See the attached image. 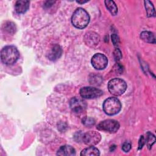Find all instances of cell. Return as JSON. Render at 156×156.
<instances>
[{
    "instance_id": "obj_19",
    "label": "cell",
    "mask_w": 156,
    "mask_h": 156,
    "mask_svg": "<svg viewBox=\"0 0 156 156\" xmlns=\"http://www.w3.org/2000/svg\"><path fill=\"white\" fill-rule=\"evenodd\" d=\"M155 141V137L154 135H153L152 133L149 132H147L146 134V138L145 140V143L149 149H151V147L153 145V144H154Z\"/></svg>"
},
{
    "instance_id": "obj_13",
    "label": "cell",
    "mask_w": 156,
    "mask_h": 156,
    "mask_svg": "<svg viewBox=\"0 0 156 156\" xmlns=\"http://www.w3.org/2000/svg\"><path fill=\"white\" fill-rule=\"evenodd\" d=\"M30 2L26 0H19L17 1L15 4V11L18 13H25L29 7Z\"/></svg>"
},
{
    "instance_id": "obj_12",
    "label": "cell",
    "mask_w": 156,
    "mask_h": 156,
    "mask_svg": "<svg viewBox=\"0 0 156 156\" xmlns=\"http://www.w3.org/2000/svg\"><path fill=\"white\" fill-rule=\"evenodd\" d=\"M99 35L94 32H87L85 36V41L89 46L96 45L99 43Z\"/></svg>"
},
{
    "instance_id": "obj_17",
    "label": "cell",
    "mask_w": 156,
    "mask_h": 156,
    "mask_svg": "<svg viewBox=\"0 0 156 156\" xmlns=\"http://www.w3.org/2000/svg\"><path fill=\"white\" fill-rule=\"evenodd\" d=\"M144 5L146 10L147 16L148 17H152L155 16V9L153 4L149 1H144Z\"/></svg>"
},
{
    "instance_id": "obj_3",
    "label": "cell",
    "mask_w": 156,
    "mask_h": 156,
    "mask_svg": "<svg viewBox=\"0 0 156 156\" xmlns=\"http://www.w3.org/2000/svg\"><path fill=\"white\" fill-rule=\"evenodd\" d=\"M121 104L118 99L110 97L106 99L103 103V110L108 115H114L119 112L121 109Z\"/></svg>"
},
{
    "instance_id": "obj_2",
    "label": "cell",
    "mask_w": 156,
    "mask_h": 156,
    "mask_svg": "<svg viewBox=\"0 0 156 156\" xmlns=\"http://www.w3.org/2000/svg\"><path fill=\"white\" fill-rule=\"evenodd\" d=\"M20 57V53L14 46H6L1 52V61L5 65H13Z\"/></svg>"
},
{
    "instance_id": "obj_15",
    "label": "cell",
    "mask_w": 156,
    "mask_h": 156,
    "mask_svg": "<svg viewBox=\"0 0 156 156\" xmlns=\"http://www.w3.org/2000/svg\"><path fill=\"white\" fill-rule=\"evenodd\" d=\"M140 38L145 42L149 43H155V38L154 34L149 31H143L140 34Z\"/></svg>"
},
{
    "instance_id": "obj_23",
    "label": "cell",
    "mask_w": 156,
    "mask_h": 156,
    "mask_svg": "<svg viewBox=\"0 0 156 156\" xmlns=\"http://www.w3.org/2000/svg\"><path fill=\"white\" fill-rule=\"evenodd\" d=\"M114 57L116 60H119L122 58V54L121 51L118 48H116L113 52Z\"/></svg>"
},
{
    "instance_id": "obj_11",
    "label": "cell",
    "mask_w": 156,
    "mask_h": 156,
    "mask_svg": "<svg viewBox=\"0 0 156 156\" xmlns=\"http://www.w3.org/2000/svg\"><path fill=\"white\" fill-rule=\"evenodd\" d=\"M57 155L60 156H72L76 155V151L70 145H64L61 146L57 152Z\"/></svg>"
},
{
    "instance_id": "obj_6",
    "label": "cell",
    "mask_w": 156,
    "mask_h": 156,
    "mask_svg": "<svg viewBox=\"0 0 156 156\" xmlns=\"http://www.w3.org/2000/svg\"><path fill=\"white\" fill-rule=\"evenodd\" d=\"M82 140L85 144L93 146L99 143L101 140V135L98 132L89 131L82 135Z\"/></svg>"
},
{
    "instance_id": "obj_25",
    "label": "cell",
    "mask_w": 156,
    "mask_h": 156,
    "mask_svg": "<svg viewBox=\"0 0 156 156\" xmlns=\"http://www.w3.org/2000/svg\"><path fill=\"white\" fill-rule=\"evenodd\" d=\"M145 143V141H144V136L142 135L140 136V140H139V146H138V149H141L143 146H144Z\"/></svg>"
},
{
    "instance_id": "obj_1",
    "label": "cell",
    "mask_w": 156,
    "mask_h": 156,
    "mask_svg": "<svg viewBox=\"0 0 156 156\" xmlns=\"http://www.w3.org/2000/svg\"><path fill=\"white\" fill-rule=\"evenodd\" d=\"M90 21V16L88 12L83 8H77L73 13L71 23L74 27L82 29L86 27Z\"/></svg>"
},
{
    "instance_id": "obj_4",
    "label": "cell",
    "mask_w": 156,
    "mask_h": 156,
    "mask_svg": "<svg viewBox=\"0 0 156 156\" xmlns=\"http://www.w3.org/2000/svg\"><path fill=\"white\" fill-rule=\"evenodd\" d=\"M108 89L112 94L114 96H120L126 91L127 83L121 79L115 78L108 82Z\"/></svg>"
},
{
    "instance_id": "obj_9",
    "label": "cell",
    "mask_w": 156,
    "mask_h": 156,
    "mask_svg": "<svg viewBox=\"0 0 156 156\" xmlns=\"http://www.w3.org/2000/svg\"><path fill=\"white\" fill-rule=\"evenodd\" d=\"M69 105L71 110L76 113L83 112L87 107L85 101L83 99L77 97H74L71 99Z\"/></svg>"
},
{
    "instance_id": "obj_14",
    "label": "cell",
    "mask_w": 156,
    "mask_h": 156,
    "mask_svg": "<svg viewBox=\"0 0 156 156\" xmlns=\"http://www.w3.org/2000/svg\"><path fill=\"white\" fill-rule=\"evenodd\" d=\"M99 155V149L94 146L88 147L83 149L80 152V155L82 156H97Z\"/></svg>"
},
{
    "instance_id": "obj_22",
    "label": "cell",
    "mask_w": 156,
    "mask_h": 156,
    "mask_svg": "<svg viewBox=\"0 0 156 156\" xmlns=\"http://www.w3.org/2000/svg\"><path fill=\"white\" fill-rule=\"evenodd\" d=\"M131 147H132V144L129 141H126L122 145V149L125 152H129L131 149Z\"/></svg>"
},
{
    "instance_id": "obj_8",
    "label": "cell",
    "mask_w": 156,
    "mask_h": 156,
    "mask_svg": "<svg viewBox=\"0 0 156 156\" xmlns=\"http://www.w3.org/2000/svg\"><path fill=\"white\" fill-rule=\"evenodd\" d=\"M91 64L93 66L98 70H102L106 68L108 64V59L107 57L101 54H95L91 58Z\"/></svg>"
},
{
    "instance_id": "obj_16",
    "label": "cell",
    "mask_w": 156,
    "mask_h": 156,
    "mask_svg": "<svg viewBox=\"0 0 156 156\" xmlns=\"http://www.w3.org/2000/svg\"><path fill=\"white\" fill-rule=\"evenodd\" d=\"M105 5L106 8L108 10V11L111 13V14L113 16L116 15L118 13V7L116 5L115 2L113 1H105Z\"/></svg>"
},
{
    "instance_id": "obj_7",
    "label": "cell",
    "mask_w": 156,
    "mask_h": 156,
    "mask_svg": "<svg viewBox=\"0 0 156 156\" xmlns=\"http://www.w3.org/2000/svg\"><path fill=\"white\" fill-rule=\"evenodd\" d=\"M103 91L97 88L92 87H84L80 90V94L84 99H94L102 96Z\"/></svg>"
},
{
    "instance_id": "obj_27",
    "label": "cell",
    "mask_w": 156,
    "mask_h": 156,
    "mask_svg": "<svg viewBox=\"0 0 156 156\" xmlns=\"http://www.w3.org/2000/svg\"><path fill=\"white\" fill-rule=\"evenodd\" d=\"M77 2L79 3V4H83V3H85L87 2H88V1H76Z\"/></svg>"
},
{
    "instance_id": "obj_20",
    "label": "cell",
    "mask_w": 156,
    "mask_h": 156,
    "mask_svg": "<svg viewBox=\"0 0 156 156\" xmlns=\"http://www.w3.org/2000/svg\"><path fill=\"white\" fill-rule=\"evenodd\" d=\"M82 121L86 127H91L95 124V120L91 117H85L82 119Z\"/></svg>"
},
{
    "instance_id": "obj_10",
    "label": "cell",
    "mask_w": 156,
    "mask_h": 156,
    "mask_svg": "<svg viewBox=\"0 0 156 156\" xmlns=\"http://www.w3.org/2000/svg\"><path fill=\"white\" fill-rule=\"evenodd\" d=\"M62 54V49L58 44H54L49 51L47 56L52 61H55L58 59Z\"/></svg>"
},
{
    "instance_id": "obj_5",
    "label": "cell",
    "mask_w": 156,
    "mask_h": 156,
    "mask_svg": "<svg viewBox=\"0 0 156 156\" xmlns=\"http://www.w3.org/2000/svg\"><path fill=\"white\" fill-rule=\"evenodd\" d=\"M119 128V122L115 119H105L100 122L97 129L109 133H115Z\"/></svg>"
},
{
    "instance_id": "obj_26",
    "label": "cell",
    "mask_w": 156,
    "mask_h": 156,
    "mask_svg": "<svg viewBox=\"0 0 156 156\" xmlns=\"http://www.w3.org/2000/svg\"><path fill=\"white\" fill-rule=\"evenodd\" d=\"M55 2V1H46L45 3H44V6L46 7H51L52 5H53V4Z\"/></svg>"
},
{
    "instance_id": "obj_24",
    "label": "cell",
    "mask_w": 156,
    "mask_h": 156,
    "mask_svg": "<svg viewBox=\"0 0 156 156\" xmlns=\"http://www.w3.org/2000/svg\"><path fill=\"white\" fill-rule=\"evenodd\" d=\"M112 41L115 46H118L119 43V39L117 35L113 34L112 35Z\"/></svg>"
},
{
    "instance_id": "obj_21",
    "label": "cell",
    "mask_w": 156,
    "mask_h": 156,
    "mask_svg": "<svg viewBox=\"0 0 156 156\" xmlns=\"http://www.w3.org/2000/svg\"><path fill=\"white\" fill-rule=\"evenodd\" d=\"M101 82H102V77L97 75H93L92 77H91L90 79V82L92 85H98L100 84Z\"/></svg>"
},
{
    "instance_id": "obj_18",
    "label": "cell",
    "mask_w": 156,
    "mask_h": 156,
    "mask_svg": "<svg viewBox=\"0 0 156 156\" xmlns=\"http://www.w3.org/2000/svg\"><path fill=\"white\" fill-rule=\"evenodd\" d=\"M4 30L9 34H13L16 32V26L15 24L11 21H7L4 24Z\"/></svg>"
}]
</instances>
